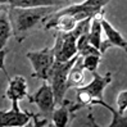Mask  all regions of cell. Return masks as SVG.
Returning <instances> with one entry per match:
<instances>
[{"mask_svg": "<svg viewBox=\"0 0 127 127\" xmlns=\"http://www.w3.org/2000/svg\"><path fill=\"white\" fill-rule=\"evenodd\" d=\"M57 9H59L58 6H37V8L6 6L12 35L18 42H22L37 25L45 22L46 18Z\"/></svg>", "mask_w": 127, "mask_h": 127, "instance_id": "1", "label": "cell"}, {"mask_svg": "<svg viewBox=\"0 0 127 127\" xmlns=\"http://www.w3.org/2000/svg\"><path fill=\"white\" fill-rule=\"evenodd\" d=\"M90 21H91V17L80 21L76 25V27L68 32L57 31L55 44L53 46L55 61L67 62L77 54V39H78L80 33L82 32V30L86 27V25L90 23Z\"/></svg>", "mask_w": 127, "mask_h": 127, "instance_id": "2", "label": "cell"}, {"mask_svg": "<svg viewBox=\"0 0 127 127\" xmlns=\"http://www.w3.org/2000/svg\"><path fill=\"white\" fill-rule=\"evenodd\" d=\"M78 54H76L72 59L67 62H58L54 61L53 65L48 73V84L51 86V90L54 94V99H55V105H59L63 99L64 95L68 90L67 87V76H68V72L72 68V65L74 64V62L77 61Z\"/></svg>", "mask_w": 127, "mask_h": 127, "instance_id": "3", "label": "cell"}, {"mask_svg": "<svg viewBox=\"0 0 127 127\" xmlns=\"http://www.w3.org/2000/svg\"><path fill=\"white\" fill-rule=\"evenodd\" d=\"M26 57L28 58V61L31 62V64L33 67V73L31 76L33 78L46 81L48 73L55 61L53 48H44L42 50L28 51Z\"/></svg>", "mask_w": 127, "mask_h": 127, "instance_id": "4", "label": "cell"}, {"mask_svg": "<svg viewBox=\"0 0 127 127\" xmlns=\"http://www.w3.org/2000/svg\"><path fill=\"white\" fill-rule=\"evenodd\" d=\"M109 1L110 0H85L84 3L72 4L69 6H64V8H61L58 10L61 13H67V14L76 16L78 18V21H82L85 18H90L94 14L103 10V8Z\"/></svg>", "mask_w": 127, "mask_h": 127, "instance_id": "5", "label": "cell"}, {"mask_svg": "<svg viewBox=\"0 0 127 127\" xmlns=\"http://www.w3.org/2000/svg\"><path fill=\"white\" fill-rule=\"evenodd\" d=\"M31 103H35L40 109V114L42 117H51L53 110L55 108V99L54 94L51 90V86L48 84V81H44L41 87L35 93L33 96H31Z\"/></svg>", "mask_w": 127, "mask_h": 127, "instance_id": "6", "label": "cell"}, {"mask_svg": "<svg viewBox=\"0 0 127 127\" xmlns=\"http://www.w3.org/2000/svg\"><path fill=\"white\" fill-rule=\"evenodd\" d=\"M5 96L12 101L13 109H21L19 101L23 98H28V100H31V95L28 94L27 90L26 78L23 76H14L12 80H9V85L5 91Z\"/></svg>", "mask_w": 127, "mask_h": 127, "instance_id": "7", "label": "cell"}, {"mask_svg": "<svg viewBox=\"0 0 127 127\" xmlns=\"http://www.w3.org/2000/svg\"><path fill=\"white\" fill-rule=\"evenodd\" d=\"M100 23H101V30L104 31V33H105V36H107V40L101 41V44H100V48H99L100 53L104 54L109 48H113V46L126 49V46H127L126 39L119 33V31H117V30L104 18V16L100 18Z\"/></svg>", "mask_w": 127, "mask_h": 127, "instance_id": "8", "label": "cell"}, {"mask_svg": "<svg viewBox=\"0 0 127 127\" xmlns=\"http://www.w3.org/2000/svg\"><path fill=\"white\" fill-rule=\"evenodd\" d=\"M80 107L77 103H73L71 100L63 99V101L55 105L53 114H51V119H53V125L55 127H65L68 126L71 119L74 118V112H77Z\"/></svg>", "mask_w": 127, "mask_h": 127, "instance_id": "9", "label": "cell"}, {"mask_svg": "<svg viewBox=\"0 0 127 127\" xmlns=\"http://www.w3.org/2000/svg\"><path fill=\"white\" fill-rule=\"evenodd\" d=\"M91 74H93V81L89 85L81 86L80 89L90 96L91 100L101 99L104 89L112 82V72H107L104 76H101L96 71H94V72H91Z\"/></svg>", "mask_w": 127, "mask_h": 127, "instance_id": "10", "label": "cell"}, {"mask_svg": "<svg viewBox=\"0 0 127 127\" xmlns=\"http://www.w3.org/2000/svg\"><path fill=\"white\" fill-rule=\"evenodd\" d=\"M30 119L31 113L28 110L13 108L9 110H0V127H23L30 122Z\"/></svg>", "mask_w": 127, "mask_h": 127, "instance_id": "11", "label": "cell"}, {"mask_svg": "<svg viewBox=\"0 0 127 127\" xmlns=\"http://www.w3.org/2000/svg\"><path fill=\"white\" fill-rule=\"evenodd\" d=\"M69 0H9L8 6L13 8H37V6H63Z\"/></svg>", "mask_w": 127, "mask_h": 127, "instance_id": "12", "label": "cell"}, {"mask_svg": "<svg viewBox=\"0 0 127 127\" xmlns=\"http://www.w3.org/2000/svg\"><path fill=\"white\" fill-rule=\"evenodd\" d=\"M85 85V74H84V65H82V57L78 55L77 61L74 62L72 68L67 76V87L68 89H77Z\"/></svg>", "mask_w": 127, "mask_h": 127, "instance_id": "13", "label": "cell"}, {"mask_svg": "<svg viewBox=\"0 0 127 127\" xmlns=\"http://www.w3.org/2000/svg\"><path fill=\"white\" fill-rule=\"evenodd\" d=\"M104 9L100 10L99 13L94 14L90 21V28H89V42L91 44L94 48L99 50L100 44H101V23H100V18L104 16Z\"/></svg>", "mask_w": 127, "mask_h": 127, "instance_id": "14", "label": "cell"}, {"mask_svg": "<svg viewBox=\"0 0 127 127\" xmlns=\"http://www.w3.org/2000/svg\"><path fill=\"white\" fill-rule=\"evenodd\" d=\"M0 8H1L0 9V50H3L12 36V27L6 8H3V5Z\"/></svg>", "mask_w": 127, "mask_h": 127, "instance_id": "15", "label": "cell"}, {"mask_svg": "<svg viewBox=\"0 0 127 127\" xmlns=\"http://www.w3.org/2000/svg\"><path fill=\"white\" fill-rule=\"evenodd\" d=\"M100 58L101 57L94 55V54L82 57V65H84V69H87L89 72L96 71L98 69V65H99V62H100Z\"/></svg>", "mask_w": 127, "mask_h": 127, "instance_id": "16", "label": "cell"}, {"mask_svg": "<svg viewBox=\"0 0 127 127\" xmlns=\"http://www.w3.org/2000/svg\"><path fill=\"white\" fill-rule=\"evenodd\" d=\"M117 107H118V113H122L126 110L127 107V90H122L119 91L118 96H117Z\"/></svg>", "mask_w": 127, "mask_h": 127, "instance_id": "17", "label": "cell"}, {"mask_svg": "<svg viewBox=\"0 0 127 127\" xmlns=\"http://www.w3.org/2000/svg\"><path fill=\"white\" fill-rule=\"evenodd\" d=\"M31 118L33 119L32 126L33 127H45V126H50L48 118L42 117L40 113H31Z\"/></svg>", "mask_w": 127, "mask_h": 127, "instance_id": "18", "label": "cell"}, {"mask_svg": "<svg viewBox=\"0 0 127 127\" xmlns=\"http://www.w3.org/2000/svg\"><path fill=\"white\" fill-rule=\"evenodd\" d=\"M5 55H6V50H0V71L4 72V74L6 76V78H8V81L10 80V77L8 76V72H6L5 69Z\"/></svg>", "mask_w": 127, "mask_h": 127, "instance_id": "19", "label": "cell"}, {"mask_svg": "<svg viewBox=\"0 0 127 127\" xmlns=\"http://www.w3.org/2000/svg\"><path fill=\"white\" fill-rule=\"evenodd\" d=\"M8 1H9V0H0V6L4 5V4H8Z\"/></svg>", "mask_w": 127, "mask_h": 127, "instance_id": "20", "label": "cell"}]
</instances>
